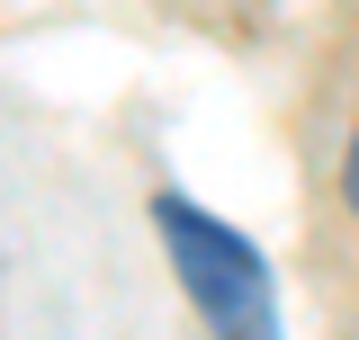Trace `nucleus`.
<instances>
[{
  "label": "nucleus",
  "instance_id": "obj_1",
  "mask_svg": "<svg viewBox=\"0 0 359 340\" xmlns=\"http://www.w3.org/2000/svg\"><path fill=\"white\" fill-rule=\"evenodd\" d=\"M153 224H162V251H171L189 304L207 313V332L216 340H278L269 269H261V251H252L233 224H216V215L189 206V197H153Z\"/></svg>",
  "mask_w": 359,
  "mask_h": 340
},
{
  "label": "nucleus",
  "instance_id": "obj_2",
  "mask_svg": "<svg viewBox=\"0 0 359 340\" xmlns=\"http://www.w3.org/2000/svg\"><path fill=\"white\" fill-rule=\"evenodd\" d=\"M341 188H351V206H359V134H351V162H341Z\"/></svg>",
  "mask_w": 359,
  "mask_h": 340
}]
</instances>
